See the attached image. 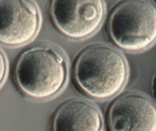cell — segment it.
<instances>
[{"label": "cell", "instance_id": "7", "mask_svg": "<svg viewBox=\"0 0 156 131\" xmlns=\"http://www.w3.org/2000/svg\"><path fill=\"white\" fill-rule=\"evenodd\" d=\"M102 126L98 109L81 99H72L62 104L53 121L55 131H101Z\"/></svg>", "mask_w": 156, "mask_h": 131}, {"label": "cell", "instance_id": "3", "mask_svg": "<svg viewBox=\"0 0 156 131\" xmlns=\"http://www.w3.org/2000/svg\"><path fill=\"white\" fill-rule=\"evenodd\" d=\"M114 43L138 53L156 42V7L148 0H126L115 8L108 23Z\"/></svg>", "mask_w": 156, "mask_h": 131}, {"label": "cell", "instance_id": "8", "mask_svg": "<svg viewBox=\"0 0 156 131\" xmlns=\"http://www.w3.org/2000/svg\"><path fill=\"white\" fill-rule=\"evenodd\" d=\"M1 83L2 84L3 80L5 78L7 71V61L5 55L4 54L2 51L1 53Z\"/></svg>", "mask_w": 156, "mask_h": 131}, {"label": "cell", "instance_id": "4", "mask_svg": "<svg viewBox=\"0 0 156 131\" xmlns=\"http://www.w3.org/2000/svg\"><path fill=\"white\" fill-rule=\"evenodd\" d=\"M104 0H51L50 14L56 27L74 39L94 34L104 19Z\"/></svg>", "mask_w": 156, "mask_h": 131}, {"label": "cell", "instance_id": "6", "mask_svg": "<svg viewBox=\"0 0 156 131\" xmlns=\"http://www.w3.org/2000/svg\"><path fill=\"white\" fill-rule=\"evenodd\" d=\"M108 121L114 131H156V105L142 94L127 93L112 104Z\"/></svg>", "mask_w": 156, "mask_h": 131}, {"label": "cell", "instance_id": "1", "mask_svg": "<svg viewBox=\"0 0 156 131\" xmlns=\"http://www.w3.org/2000/svg\"><path fill=\"white\" fill-rule=\"evenodd\" d=\"M128 76V64L123 55L106 45L85 48L75 64L74 77L78 86L97 99L117 95L125 85Z\"/></svg>", "mask_w": 156, "mask_h": 131}, {"label": "cell", "instance_id": "9", "mask_svg": "<svg viewBox=\"0 0 156 131\" xmlns=\"http://www.w3.org/2000/svg\"><path fill=\"white\" fill-rule=\"evenodd\" d=\"M155 93H156V81H155Z\"/></svg>", "mask_w": 156, "mask_h": 131}, {"label": "cell", "instance_id": "2", "mask_svg": "<svg viewBox=\"0 0 156 131\" xmlns=\"http://www.w3.org/2000/svg\"><path fill=\"white\" fill-rule=\"evenodd\" d=\"M15 76L22 91L31 98L42 100L57 94L67 78L64 56L49 46L26 50L16 62Z\"/></svg>", "mask_w": 156, "mask_h": 131}, {"label": "cell", "instance_id": "5", "mask_svg": "<svg viewBox=\"0 0 156 131\" xmlns=\"http://www.w3.org/2000/svg\"><path fill=\"white\" fill-rule=\"evenodd\" d=\"M1 42L18 46L30 42L41 23L39 11L32 0H0Z\"/></svg>", "mask_w": 156, "mask_h": 131}]
</instances>
